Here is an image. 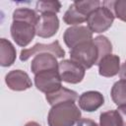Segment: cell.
<instances>
[{"label":"cell","mask_w":126,"mask_h":126,"mask_svg":"<svg viewBox=\"0 0 126 126\" xmlns=\"http://www.w3.org/2000/svg\"><path fill=\"white\" fill-rule=\"evenodd\" d=\"M81 119V110L74 101L53 105L47 115L48 126H74Z\"/></svg>","instance_id":"obj_1"},{"label":"cell","mask_w":126,"mask_h":126,"mask_svg":"<svg viewBox=\"0 0 126 126\" xmlns=\"http://www.w3.org/2000/svg\"><path fill=\"white\" fill-rule=\"evenodd\" d=\"M112 2L113 1L102 2V6H99L90 14L87 24L92 32L100 33L107 31L112 26L115 18L112 10Z\"/></svg>","instance_id":"obj_2"},{"label":"cell","mask_w":126,"mask_h":126,"mask_svg":"<svg viewBox=\"0 0 126 126\" xmlns=\"http://www.w3.org/2000/svg\"><path fill=\"white\" fill-rule=\"evenodd\" d=\"M70 59L82 65L85 69H90L98 62V50L93 40L83 42L70 50Z\"/></svg>","instance_id":"obj_3"},{"label":"cell","mask_w":126,"mask_h":126,"mask_svg":"<svg viewBox=\"0 0 126 126\" xmlns=\"http://www.w3.org/2000/svg\"><path fill=\"white\" fill-rule=\"evenodd\" d=\"M10 32L14 41L21 47L27 46L36 34L35 25L25 20H13Z\"/></svg>","instance_id":"obj_4"},{"label":"cell","mask_w":126,"mask_h":126,"mask_svg":"<svg viewBox=\"0 0 126 126\" xmlns=\"http://www.w3.org/2000/svg\"><path fill=\"white\" fill-rule=\"evenodd\" d=\"M61 82L59 70H46L34 75V85L36 89L45 94L61 88Z\"/></svg>","instance_id":"obj_5"},{"label":"cell","mask_w":126,"mask_h":126,"mask_svg":"<svg viewBox=\"0 0 126 126\" xmlns=\"http://www.w3.org/2000/svg\"><path fill=\"white\" fill-rule=\"evenodd\" d=\"M85 68L71 59H65L59 62V74L63 82L69 84H78L85 77Z\"/></svg>","instance_id":"obj_6"},{"label":"cell","mask_w":126,"mask_h":126,"mask_svg":"<svg viewBox=\"0 0 126 126\" xmlns=\"http://www.w3.org/2000/svg\"><path fill=\"white\" fill-rule=\"evenodd\" d=\"M63 39L65 44L73 49L77 45L93 40V32L88 27L85 26H72L68 28L63 34Z\"/></svg>","instance_id":"obj_7"},{"label":"cell","mask_w":126,"mask_h":126,"mask_svg":"<svg viewBox=\"0 0 126 126\" xmlns=\"http://www.w3.org/2000/svg\"><path fill=\"white\" fill-rule=\"evenodd\" d=\"M38 53H51L57 58H62L65 56V51L60 46L59 41L55 40L51 43L44 44V43H36L32 47L25 48L20 53V59L21 61H27L29 58H31L33 55H36Z\"/></svg>","instance_id":"obj_8"},{"label":"cell","mask_w":126,"mask_h":126,"mask_svg":"<svg viewBox=\"0 0 126 126\" xmlns=\"http://www.w3.org/2000/svg\"><path fill=\"white\" fill-rule=\"evenodd\" d=\"M59 29V20L56 14L43 13L40 14L38 22L35 26L36 35L42 38H49L57 33Z\"/></svg>","instance_id":"obj_9"},{"label":"cell","mask_w":126,"mask_h":126,"mask_svg":"<svg viewBox=\"0 0 126 126\" xmlns=\"http://www.w3.org/2000/svg\"><path fill=\"white\" fill-rule=\"evenodd\" d=\"M5 82L9 89L17 92L26 91L32 86L30 76L22 70H12L5 76Z\"/></svg>","instance_id":"obj_10"},{"label":"cell","mask_w":126,"mask_h":126,"mask_svg":"<svg viewBox=\"0 0 126 126\" xmlns=\"http://www.w3.org/2000/svg\"><path fill=\"white\" fill-rule=\"evenodd\" d=\"M57 57L51 53H38L36 54L31 63L32 72L36 75L39 72L46 70H59V63Z\"/></svg>","instance_id":"obj_11"},{"label":"cell","mask_w":126,"mask_h":126,"mask_svg":"<svg viewBox=\"0 0 126 126\" xmlns=\"http://www.w3.org/2000/svg\"><path fill=\"white\" fill-rule=\"evenodd\" d=\"M104 103L103 95L96 91H88L79 96V106L82 110L93 112Z\"/></svg>","instance_id":"obj_12"},{"label":"cell","mask_w":126,"mask_h":126,"mask_svg":"<svg viewBox=\"0 0 126 126\" xmlns=\"http://www.w3.org/2000/svg\"><path fill=\"white\" fill-rule=\"evenodd\" d=\"M98 73L102 77H113L120 71V58L115 54H107L98 63Z\"/></svg>","instance_id":"obj_13"},{"label":"cell","mask_w":126,"mask_h":126,"mask_svg":"<svg viewBox=\"0 0 126 126\" xmlns=\"http://www.w3.org/2000/svg\"><path fill=\"white\" fill-rule=\"evenodd\" d=\"M45 98H46L47 102L51 106H53L55 104L65 102V101H74L75 102L78 98V94L75 91L61 87L58 90H56L55 92L45 94Z\"/></svg>","instance_id":"obj_14"},{"label":"cell","mask_w":126,"mask_h":126,"mask_svg":"<svg viewBox=\"0 0 126 126\" xmlns=\"http://www.w3.org/2000/svg\"><path fill=\"white\" fill-rule=\"evenodd\" d=\"M16 48L6 38L0 39V65L3 67H9L13 65L16 60Z\"/></svg>","instance_id":"obj_15"},{"label":"cell","mask_w":126,"mask_h":126,"mask_svg":"<svg viewBox=\"0 0 126 126\" xmlns=\"http://www.w3.org/2000/svg\"><path fill=\"white\" fill-rule=\"evenodd\" d=\"M88 15H86L79 7H77L74 3L70 5L68 10L65 12L63 16V21L70 26H77L84 22H87Z\"/></svg>","instance_id":"obj_16"},{"label":"cell","mask_w":126,"mask_h":126,"mask_svg":"<svg viewBox=\"0 0 126 126\" xmlns=\"http://www.w3.org/2000/svg\"><path fill=\"white\" fill-rule=\"evenodd\" d=\"M111 98L117 106L126 105V80H119L111 88Z\"/></svg>","instance_id":"obj_17"},{"label":"cell","mask_w":126,"mask_h":126,"mask_svg":"<svg viewBox=\"0 0 126 126\" xmlns=\"http://www.w3.org/2000/svg\"><path fill=\"white\" fill-rule=\"evenodd\" d=\"M99 126H123V121L118 110L111 109L100 113Z\"/></svg>","instance_id":"obj_18"},{"label":"cell","mask_w":126,"mask_h":126,"mask_svg":"<svg viewBox=\"0 0 126 126\" xmlns=\"http://www.w3.org/2000/svg\"><path fill=\"white\" fill-rule=\"evenodd\" d=\"M38 19L39 16L37 15V13L30 8H18L13 12V20H25L36 26Z\"/></svg>","instance_id":"obj_19"},{"label":"cell","mask_w":126,"mask_h":126,"mask_svg":"<svg viewBox=\"0 0 126 126\" xmlns=\"http://www.w3.org/2000/svg\"><path fill=\"white\" fill-rule=\"evenodd\" d=\"M94 43L96 45L97 50H98V61L104 57L107 54H110L112 51V44L110 40L104 36V35H98L93 39ZM98 63V62H97Z\"/></svg>","instance_id":"obj_20"},{"label":"cell","mask_w":126,"mask_h":126,"mask_svg":"<svg viewBox=\"0 0 126 126\" xmlns=\"http://www.w3.org/2000/svg\"><path fill=\"white\" fill-rule=\"evenodd\" d=\"M35 8L41 14L43 13L57 14L60 11L61 3L59 1H38L36 2Z\"/></svg>","instance_id":"obj_21"},{"label":"cell","mask_w":126,"mask_h":126,"mask_svg":"<svg viewBox=\"0 0 126 126\" xmlns=\"http://www.w3.org/2000/svg\"><path fill=\"white\" fill-rule=\"evenodd\" d=\"M114 16L119 20L126 22V0H117L112 2Z\"/></svg>","instance_id":"obj_22"},{"label":"cell","mask_w":126,"mask_h":126,"mask_svg":"<svg viewBox=\"0 0 126 126\" xmlns=\"http://www.w3.org/2000/svg\"><path fill=\"white\" fill-rule=\"evenodd\" d=\"M77 126H98V125L92 119L83 118V119H80L77 122Z\"/></svg>","instance_id":"obj_23"},{"label":"cell","mask_w":126,"mask_h":126,"mask_svg":"<svg viewBox=\"0 0 126 126\" xmlns=\"http://www.w3.org/2000/svg\"><path fill=\"white\" fill-rule=\"evenodd\" d=\"M118 112L121 115L122 121H123V126H126V105H122V106H118Z\"/></svg>","instance_id":"obj_24"},{"label":"cell","mask_w":126,"mask_h":126,"mask_svg":"<svg viewBox=\"0 0 126 126\" xmlns=\"http://www.w3.org/2000/svg\"><path fill=\"white\" fill-rule=\"evenodd\" d=\"M119 77L122 80H126V61L122 64V66L120 67V71H119Z\"/></svg>","instance_id":"obj_25"},{"label":"cell","mask_w":126,"mask_h":126,"mask_svg":"<svg viewBox=\"0 0 126 126\" xmlns=\"http://www.w3.org/2000/svg\"><path fill=\"white\" fill-rule=\"evenodd\" d=\"M25 126H40L37 122H34V121H30L28 123L25 124Z\"/></svg>","instance_id":"obj_26"}]
</instances>
